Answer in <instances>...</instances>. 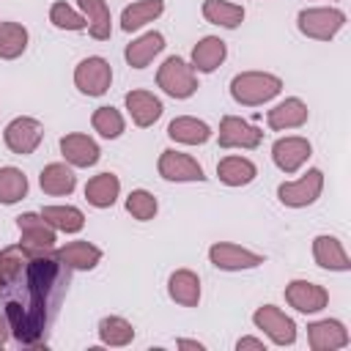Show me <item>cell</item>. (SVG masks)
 <instances>
[{
  "label": "cell",
  "mask_w": 351,
  "mask_h": 351,
  "mask_svg": "<svg viewBox=\"0 0 351 351\" xmlns=\"http://www.w3.org/2000/svg\"><path fill=\"white\" fill-rule=\"evenodd\" d=\"M66 266L55 258V252L47 255H27L22 271L11 280L5 293V318L11 324V335L25 343L36 346L38 335L44 332L49 321V310L58 304V296L63 291V271Z\"/></svg>",
  "instance_id": "cell-1"
},
{
  "label": "cell",
  "mask_w": 351,
  "mask_h": 351,
  "mask_svg": "<svg viewBox=\"0 0 351 351\" xmlns=\"http://www.w3.org/2000/svg\"><path fill=\"white\" fill-rule=\"evenodd\" d=\"M282 90V80L269 71H241L230 80V96L236 104L258 107L271 101Z\"/></svg>",
  "instance_id": "cell-2"
},
{
  "label": "cell",
  "mask_w": 351,
  "mask_h": 351,
  "mask_svg": "<svg viewBox=\"0 0 351 351\" xmlns=\"http://www.w3.org/2000/svg\"><path fill=\"white\" fill-rule=\"evenodd\" d=\"M156 85L173 99H189L197 90V71L184 58L170 55L156 71Z\"/></svg>",
  "instance_id": "cell-3"
},
{
  "label": "cell",
  "mask_w": 351,
  "mask_h": 351,
  "mask_svg": "<svg viewBox=\"0 0 351 351\" xmlns=\"http://www.w3.org/2000/svg\"><path fill=\"white\" fill-rule=\"evenodd\" d=\"M16 228H19V247L30 255H47L55 252V241H58V230L36 211H25L16 217Z\"/></svg>",
  "instance_id": "cell-4"
},
{
  "label": "cell",
  "mask_w": 351,
  "mask_h": 351,
  "mask_svg": "<svg viewBox=\"0 0 351 351\" xmlns=\"http://www.w3.org/2000/svg\"><path fill=\"white\" fill-rule=\"evenodd\" d=\"M296 25H299V30H302L307 38L329 41V38H335V36L343 30L346 14H343L340 8H332V5L302 8L299 16H296Z\"/></svg>",
  "instance_id": "cell-5"
},
{
  "label": "cell",
  "mask_w": 351,
  "mask_h": 351,
  "mask_svg": "<svg viewBox=\"0 0 351 351\" xmlns=\"http://www.w3.org/2000/svg\"><path fill=\"white\" fill-rule=\"evenodd\" d=\"M321 189H324V173L318 167H310L302 178L280 184L277 197L288 208H304V206H313L321 197Z\"/></svg>",
  "instance_id": "cell-6"
},
{
  "label": "cell",
  "mask_w": 351,
  "mask_h": 351,
  "mask_svg": "<svg viewBox=\"0 0 351 351\" xmlns=\"http://www.w3.org/2000/svg\"><path fill=\"white\" fill-rule=\"evenodd\" d=\"M110 82H112V66L99 55L82 58L74 69V85L85 96H104L110 90Z\"/></svg>",
  "instance_id": "cell-7"
},
{
  "label": "cell",
  "mask_w": 351,
  "mask_h": 351,
  "mask_svg": "<svg viewBox=\"0 0 351 351\" xmlns=\"http://www.w3.org/2000/svg\"><path fill=\"white\" fill-rule=\"evenodd\" d=\"M208 261L222 269V271H247V269H258L261 263H266V258L255 250H247L241 244L233 241H217L208 247Z\"/></svg>",
  "instance_id": "cell-8"
},
{
  "label": "cell",
  "mask_w": 351,
  "mask_h": 351,
  "mask_svg": "<svg viewBox=\"0 0 351 351\" xmlns=\"http://www.w3.org/2000/svg\"><path fill=\"white\" fill-rule=\"evenodd\" d=\"M252 324L274 343V346H293L296 340V324L291 315H285L274 304H263L252 313Z\"/></svg>",
  "instance_id": "cell-9"
},
{
  "label": "cell",
  "mask_w": 351,
  "mask_h": 351,
  "mask_svg": "<svg viewBox=\"0 0 351 351\" xmlns=\"http://www.w3.org/2000/svg\"><path fill=\"white\" fill-rule=\"evenodd\" d=\"M3 140H5L8 151H14L19 156H27L41 145L44 126H41V121H36L30 115H19V118L8 121V126L3 129Z\"/></svg>",
  "instance_id": "cell-10"
},
{
  "label": "cell",
  "mask_w": 351,
  "mask_h": 351,
  "mask_svg": "<svg viewBox=\"0 0 351 351\" xmlns=\"http://www.w3.org/2000/svg\"><path fill=\"white\" fill-rule=\"evenodd\" d=\"M219 148H258L263 140V132L255 129L250 121L239 118V115H225L219 121V132H217Z\"/></svg>",
  "instance_id": "cell-11"
},
{
  "label": "cell",
  "mask_w": 351,
  "mask_h": 351,
  "mask_svg": "<svg viewBox=\"0 0 351 351\" xmlns=\"http://www.w3.org/2000/svg\"><path fill=\"white\" fill-rule=\"evenodd\" d=\"M156 170L165 181H203V167L197 165V159H192L189 154L184 151H176V148H165L159 154V162H156Z\"/></svg>",
  "instance_id": "cell-12"
},
{
  "label": "cell",
  "mask_w": 351,
  "mask_h": 351,
  "mask_svg": "<svg viewBox=\"0 0 351 351\" xmlns=\"http://www.w3.org/2000/svg\"><path fill=\"white\" fill-rule=\"evenodd\" d=\"M285 302L299 313H321L329 304V291L310 280H291L285 285Z\"/></svg>",
  "instance_id": "cell-13"
},
{
  "label": "cell",
  "mask_w": 351,
  "mask_h": 351,
  "mask_svg": "<svg viewBox=\"0 0 351 351\" xmlns=\"http://www.w3.org/2000/svg\"><path fill=\"white\" fill-rule=\"evenodd\" d=\"M310 154H313L310 140H307V137H299V134L280 137V140L271 145V159H274V165H277L285 176L296 173V170L310 159Z\"/></svg>",
  "instance_id": "cell-14"
},
{
  "label": "cell",
  "mask_w": 351,
  "mask_h": 351,
  "mask_svg": "<svg viewBox=\"0 0 351 351\" xmlns=\"http://www.w3.org/2000/svg\"><path fill=\"white\" fill-rule=\"evenodd\" d=\"M60 154H63L66 165H71V167H93L99 162V156H101L96 140L82 134V132L63 134L60 137Z\"/></svg>",
  "instance_id": "cell-15"
},
{
  "label": "cell",
  "mask_w": 351,
  "mask_h": 351,
  "mask_svg": "<svg viewBox=\"0 0 351 351\" xmlns=\"http://www.w3.org/2000/svg\"><path fill=\"white\" fill-rule=\"evenodd\" d=\"M307 343L313 351H337L348 346V329L337 318H324L307 326Z\"/></svg>",
  "instance_id": "cell-16"
},
{
  "label": "cell",
  "mask_w": 351,
  "mask_h": 351,
  "mask_svg": "<svg viewBox=\"0 0 351 351\" xmlns=\"http://www.w3.org/2000/svg\"><path fill=\"white\" fill-rule=\"evenodd\" d=\"M123 104H126V110H129L134 126H140V129L154 126V123L162 118V112H165L162 99L154 96L151 90H129V93L123 96Z\"/></svg>",
  "instance_id": "cell-17"
},
{
  "label": "cell",
  "mask_w": 351,
  "mask_h": 351,
  "mask_svg": "<svg viewBox=\"0 0 351 351\" xmlns=\"http://www.w3.org/2000/svg\"><path fill=\"white\" fill-rule=\"evenodd\" d=\"M313 258L321 269H329V271H348L351 269V261H348L343 241L337 236H329V233H321L313 239Z\"/></svg>",
  "instance_id": "cell-18"
},
{
  "label": "cell",
  "mask_w": 351,
  "mask_h": 351,
  "mask_svg": "<svg viewBox=\"0 0 351 351\" xmlns=\"http://www.w3.org/2000/svg\"><path fill=\"white\" fill-rule=\"evenodd\" d=\"M307 104L299 99V96H291L280 104H274L269 112H266V123L269 129L274 132H285V129H299L307 123Z\"/></svg>",
  "instance_id": "cell-19"
},
{
  "label": "cell",
  "mask_w": 351,
  "mask_h": 351,
  "mask_svg": "<svg viewBox=\"0 0 351 351\" xmlns=\"http://www.w3.org/2000/svg\"><path fill=\"white\" fill-rule=\"evenodd\" d=\"M55 258L71 271H90L101 261V250L90 241H69L55 250Z\"/></svg>",
  "instance_id": "cell-20"
},
{
  "label": "cell",
  "mask_w": 351,
  "mask_h": 351,
  "mask_svg": "<svg viewBox=\"0 0 351 351\" xmlns=\"http://www.w3.org/2000/svg\"><path fill=\"white\" fill-rule=\"evenodd\" d=\"M211 126L200 118H192V115H178L167 123V137L173 143H181V145H203L211 140Z\"/></svg>",
  "instance_id": "cell-21"
},
{
  "label": "cell",
  "mask_w": 351,
  "mask_h": 351,
  "mask_svg": "<svg viewBox=\"0 0 351 351\" xmlns=\"http://www.w3.org/2000/svg\"><path fill=\"white\" fill-rule=\"evenodd\" d=\"M38 184H41V192H47L52 197H63V195H71L74 192L77 176H74L71 165H66V162H49V165L41 167Z\"/></svg>",
  "instance_id": "cell-22"
},
{
  "label": "cell",
  "mask_w": 351,
  "mask_h": 351,
  "mask_svg": "<svg viewBox=\"0 0 351 351\" xmlns=\"http://www.w3.org/2000/svg\"><path fill=\"white\" fill-rule=\"evenodd\" d=\"M167 293L181 307H197L200 304V277L192 269H176L167 277Z\"/></svg>",
  "instance_id": "cell-23"
},
{
  "label": "cell",
  "mask_w": 351,
  "mask_h": 351,
  "mask_svg": "<svg viewBox=\"0 0 351 351\" xmlns=\"http://www.w3.org/2000/svg\"><path fill=\"white\" fill-rule=\"evenodd\" d=\"M228 58V44L219 36H203L195 47H192V69L211 74L214 69L222 66V60Z\"/></svg>",
  "instance_id": "cell-24"
},
{
  "label": "cell",
  "mask_w": 351,
  "mask_h": 351,
  "mask_svg": "<svg viewBox=\"0 0 351 351\" xmlns=\"http://www.w3.org/2000/svg\"><path fill=\"white\" fill-rule=\"evenodd\" d=\"M162 49H165V36L159 30H148V33L137 36L132 44H126L123 58L132 69H145Z\"/></svg>",
  "instance_id": "cell-25"
},
{
  "label": "cell",
  "mask_w": 351,
  "mask_h": 351,
  "mask_svg": "<svg viewBox=\"0 0 351 351\" xmlns=\"http://www.w3.org/2000/svg\"><path fill=\"white\" fill-rule=\"evenodd\" d=\"M80 14L88 22V33L96 41H107L112 33V16H110V5L107 0H77Z\"/></svg>",
  "instance_id": "cell-26"
},
{
  "label": "cell",
  "mask_w": 351,
  "mask_h": 351,
  "mask_svg": "<svg viewBox=\"0 0 351 351\" xmlns=\"http://www.w3.org/2000/svg\"><path fill=\"white\" fill-rule=\"evenodd\" d=\"M121 195V181L115 173H99L85 184V200L93 208H110Z\"/></svg>",
  "instance_id": "cell-27"
},
{
  "label": "cell",
  "mask_w": 351,
  "mask_h": 351,
  "mask_svg": "<svg viewBox=\"0 0 351 351\" xmlns=\"http://www.w3.org/2000/svg\"><path fill=\"white\" fill-rule=\"evenodd\" d=\"M217 176L225 186H247L255 181L258 167L247 156H225L217 165Z\"/></svg>",
  "instance_id": "cell-28"
},
{
  "label": "cell",
  "mask_w": 351,
  "mask_h": 351,
  "mask_svg": "<svg viewBox=\"0 0 351 351\" xmlns=\"http://www.w3.org/2000/svg\"><path fill=\"white\" fill-rule=\"evenodd\" d=\"M162 11H165V0H137V3H132V5L123 8V14H121V30L123 33L140 30L148 22L159 19Z\"/></svg>",
  "instance_id": "cell-29"
},
{
  "label": "cell",
  "mask_w": 351,
  "mask_h": 351,
  "mask_svg": "<svg viewBox=\"0 0 351 351\" xmlns=\"http://www.w3.org/2000/svg\"><path fill=\"white\" fill-rule=\"evenodd\" d=\"M38 214L60 233H80L85 228V214L77 206H44Z\"/></svg>",
  "instance_id": "cell-30"
},
{
  "label": "cell",
  "mask_w": 351,
  "mask_h": 351,
  "mask_svg": "<svg viewBox=\"0 0 351 351\" xmlns=\"http://www.w3.org/2000/svg\"><path fill=\"white\" fill-rule=\"evenodd\" d=\"M203 16L211 25L233 30L244 22V8L236 3H228V0H203Z\"/></svg>",
  "instance_id": "cell-31"
},
{
  "label": "cell",
  "mask_w": 351,
  "mask_h": 351,
  "mask_svg": "<svg viewBox=\"0 0 351 351\" xmlns=\"http://www.w3.org/2000/svg\"><path fill=\"white\" fill-rule=\"evenodd\" d=\"M99 340L110 348L129 346L134 340V326L121 315H107V318L99 321Z\"/></svg>",
  "instance_id": "cell-32"
},
{
  "label": "cell",
  "mask_w": 351,
  "mask_h": 351,
  "mask_svg": "<svg viewBox=\"0 0 351 351\" xmlns=\"http://www.w3.org/2000/svg\"><path fill=\"white\" fill-rule=\"evenodd\" d=\"M27 27L19 22H0V58L16 60L27 49Z\"/></svg>",
  "instance_id": "cell-33"
},
{
  "label": "cell",
  "mask_w": 351,
  "mask_h": 351,
  "mask_svg": "<svg viewBox=\"0 0 351 351\" xmlns=\"http://www.w3.org/2000/svg\"><path fill=\"white\" fill-rule=\"evenodd\" d=\"M27 195V176L19 167H0V203L11 206Z\"/></svg>",
  "instance_id": "cell-34"
},
{
  "label": "cell",
  "mask_w": 351,
  "mask_h": 351,
  "mask_svg": "<svg viewBox=\"0 0 351 351\" xmlns=\"http://www.w3.org/2000/svg\"><path fill=\"white\" fill-rule=\"evenodd\" d=\"M90 126H93V132H99L104 140H115V137H121L123 134V115L115 110V107H96L93 110V115H90Z\"/></svg>",
  "instance_id": "cell-35"
},
{
  "label": "cell",
  "mask_w": 351,
  "mask_h": 351,
  "mask_svg": "<svg viewBox=\"0 0 351 351\" xmlns=\"http://www.w3.org/2000/svg\"><path fill=\"white\" fill-rule=\"evenodd\" d=\"M27 255H30V252H25L19 244H16V247H5V250H0V296H3V291L11 285V280L22 271Z\"/></svg>",
  "instance_id": "cell-36"
},
{
  "label": "cell",
  "mask_w": 351,
  "mask_h": 351,
  "mask_svg": "<svg viewBox=\"0 0 351 351\" xmlns=\"http://www.w3.org/2000/svg\"><path fill=\"white\" fill-rule=\"evenodd\" d=\"M126 211H129L134 219L148 222V219H154V217H156L159 203H156V197H154L148 189H132V192H129V197H126Z\"/></svg>",
  "instance_id": "cell-37"
},
{
  "label": "cell",
  "mask_w": 351,
  "mask_h": 351,
  "mask_svg": "<svg viewBox=\"0 0 351 351\" xmlns=\"http://www.w3.org/2000/svg\"><path fill=\"white\" fill-rule=\"evenodd\" d=\"M49 22L58 27V30H85L88 27V22H85V16L80 14V11H74L69 3H52V8H49Z\"/></svg>",
  "instance_id": "cell-38"
},
{
  "label": "cell",
  "mask_w": 351,
  "mask_h": 351,
  "mask_svg": "<svg viewBox=\"0 0 351 351\" xmlns=\"http://www.w3.org/2000/svg\"><path fill=\"white\" fill-rule=\"evenodd\" d=\"M236 348H239V351H244V348H255V351H266V346H263V340H258V337H241V340L236 343Z\"/></svg>",
  "instance_id": "cell-39"
},
{
  "label": "cell",
  "mask_w": 351,
  "mask_h": 351,
  "mask_svg": "<svg viewBox=\"0 0 351 351\" xmlns=\"http://www.w3.org/2000/svg\"><path fill=\"white\" fill-rule=\"evenodd\" d=\"M8 337H11V324L5 315H0V348L8 343Z\"/></svg>",
  "instance_id": "cell-40"
},
{
  "label": "cell",
  "mask_w": 351,
  "mask_h": 351,
  "mask_svg": "<svg viewBox=\"0 0 351 351\" xmlns=\"http://www.w3.org/2000/svg\"><path fill=\"white\" fill-rule=\"evenodd\" d=\"M176 346L178 348H197V351H203V343H197V340H176Z\"/></svg>",
  "instance_id": "cell-41"
}]
</instances>
